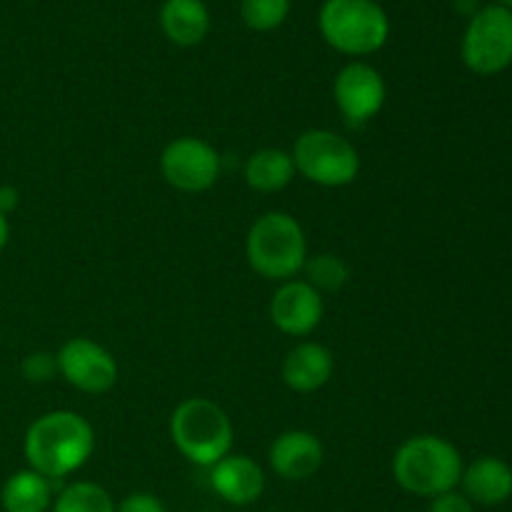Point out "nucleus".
Wrapping results in <instances>:
<instances>
[{"label": "nucleus", "mask_w": 512, "mask_h": 512, "mask_svg": "<svg viewBox=\"0 0 512 512\" xmlns=\"http://www.w3.org/2000/svg\"><path fill=\"white\" fill-rule=\"evenodd\" d=\"M95 450V430L73 410H53L30 423L23 440L28 468L48 480L65 478L90 460Z\"/></svg>", "instance_id": "f257e3e1"}, {"label": "nucleus", "mask_w": 512, "mask_h": 512, "mask_svg": "<svg viewBox=\"0 0 512 512\" xmlns=\"http://www.w3.org/2000/svg\"><path fill=\"white\" fill-rule=\"evenodd\" d=\"M395 483L405 493L438 498L458 488L463 478V458L453 443L438 435H415L405 440L393 458Z\"/></svg>", "instance_id": "f03ea898"}, {"label": "nucleus", "mask_w": 512, "mask_h": 512, "mask_svg": "<svg viewBox=\"0 0 512 512\" xmlns=\"http://www.w3.org/2000/svg\"><path fill=\"white\" fill-rule=\"evenodd\" d=\"M248 265L265 280H293L308 260L303 225L288 213H265L250 225L245 238Z\"/></svg>", "instance_id": "7ed1b4c3"}, {"label": "nucleus", "mask_w": 512, "mask_h": 512, "mask_svg": "<svg viewBox=\"0 0 512 512\" xmlns=\"http://www.w3.org/2000/svg\"><path fill=\"white\" fill-rule=\"evenodd\" d=\"M170 438L175 448L195 465L213 468L233 448V423L218 403L188 398L170 415Z\"/></svg>", "instance_id": "20e7f679"}, {"label": "nucleus", "mask_w": 512, "mask_h": 512, "mask_svg": "<svg viewBox=\"0 0 512 512\" xmlns=\"http://www.w3.org/2000/svg\"><path fill=\"white\" fill-rule=\"evenodd\" d=\"M325 43L343 55L378 53L390 35V20L375 0H325L318 15Z\"/></svg>", "instance_id": "39448f33"}, {"label": "nucleus", "mask_w": 512, "mask_h": 512, "mask_svg": "<svg viewBox=\"0 0 512 512\" xmlns=\"http://www.w3.org/2000/svg\"><path fill=\"white\" fill-rule=\"evenodd\" d=\"M295 173L323 188H345L360 173V153L355 145L333 130H305L293 148Z\"/></svg>", "instance_id": "423d86ee"}, {"label": "nucleus", "mask_w": 512, "mask_h": 512, "mask_svg": "<svg viewBox=\"0 0 512 512\" xmlns=\"http://www.w3.org/2000/svg\"><path fill=\"white\" fill-rule=\"evenodd\" d=\"M463 60L478 75H495L512 65L510 8L488 5L470 18L463 38Z\"/></svg>", "instance_id": "0eeeda50"}, {"label": "nucleus", "mask_w": 512, "mask_h": 512, "mask_svg": "<svg viewBox=\"0 0 512 512\" xmlns=\"http://www.w3.org/2000/svg\"><path fill=\"white\" fill-rule=\"evenodd\" d=\"M220 155L218 150L203 138H175L165 145L160 155V170L168 185L180 193H205L213 188L220 178Z\"/></svg>", "instance_id": "6e6552de"}, {"label": "nucleus", "mask_w": 512, "mask_h": 512, "mask_svg": "<svg viewBox=\"0 0 512 512\" xmlns=\"http://www.w3.org/2000/svg\"><path fill=\"white\" fill-rule=\"evenodd\" d=\"M58 358V375L75 390L88 395H103L118 383V363L90 338H70L63 348L55 353Z\"/></svg>", "instance_id": "1a4fd4ad"}, {"label": "nucleus", "mask_w": 512, "mask_h": 512, "mask_svg": "<svg viewBox=\"0 0 512 512\" xmlns=\"http://www.w3.org/2000/svg\"><path fill=\"white\" fill-rule=\"evenodd\" d=\"M333 95L340 113L353 125H363L383 110L388 88H385L380 70L355 60V63H348L335 75Z\"/></svg>", "instance_id": "9d476101"}, {"label": "nucleus", "mask_w": 512, "mask_h": 512, "mask_svg": "<svg viewBox=\"0 0 512 512\" xmlns=\"http://www.w3.org/2000/svg\"><path fill=\"white\" fill-rule=\"evenodd\" d=\"M270 320L280 333L305 338L325 315L323 295L308 280H285L270 298Z\"/></svg>", "instance_id": "9b49d317"}, {"label": "nucleus", "mask_w": 512, "mask_h": 512, "mask_svg": "<svg viewBox=\"0 0 512 512\" xmlns=\"http://www.w3.org/2000/svg\"><path fill=\"white\" fill-rule=\"evenodd\" d=\"M325 458L323 443L308 430H288L270 445V468L283 480H308L320 470Z\"/></svg>", "instance_id": "f8f14e48"}, {"label": "nucleus", "mask_w": 512, "mask_h": 512, "mask_svg": "<svg viewBox=\"0 0 512 512\" xmlns=\"http://www.w3.org/2000/svg\"><path fill=\"white\" fill-rule=\"evenodd\" d=\"M210 485L230 505H250L263 495L265 473L248 455H225L210 468Z\"/></svg>", "instance_id": "ddd939ff"}, {"label": "nucleus", "mask_w": 512, "mask_h": 512, "mask_svg": "<svg viewBox=\"0 0 512 512\" xmlns=\"http://www.w3.org/2000/svg\"><path fill=\"white\" fill-rule=\"evenodd\" d=\"M335 370L333 353L325 345L305 340V343L295 345L283 360V383L288 385L293 393H315L323 385L330 383Z\"/></svg>", "instance_id": "4468645a"}, {"label": "nucleus", "mask_w": 512, "mask_h": 512, "mask_svg": "<svg viewBox=\"0 0 512 512\" xmlns=\"http://www.w3.org/2000/svg\"><path fill=\"white\" fill-rule=\"evenodd\" d=\"M160 28L170 43L193 48L210 30V10L203 0H165L160 8Z\"/></svg>", "instance_id": "2eb2a0df"}, {"label": "nucleus", "mask_w": 512, "mask_h": 512, "mask_svg": "<svg viewBox=\"0 0 512 512\" xmlns=\"http://www.w3.org/2000/svg\"><path fill=\"white\" fill-rule=\"evenodd\" d=\"M465 498L480 505H500L512 495V468L498 458H478L460 478Z\"/></svg>", "instance_id": "dca6fc26"}, {"label": "nucleus", "mask_w": 512, "mask_h": 512, "mask_svg": "<svg viewBox=\"0 0 512 512\" xmlns=\"http://www.w3.org/2000/svg\"><path fill=\"white\" fill-rule=\"evenodd\" d=\"M0 503L5 512H45L53 508V485L35 470H18L5 480Z\"/></svg>", "instance_id": "f3484780"}, {"label": "nucleus", "mask_w": 512, "mask_h": 512, "mask_svg": "<svg viewBox=\"0 0 512 512\" xmlns=\"http://www.w3.org/2000/svg\"><path fill=\"white\" fill-rule=\"evenodd\" d=\"M293 175V155L280 148L255 150L245 163V183L258 193H278V190L288 188Z\"/></svg>", "instance_id": "a211bd4d"}, {"label": "nucleus", "mask_w": 512, "mask_h": 512, "mask_svg": "<svg viewBox=\"0 0 512 512\" xmlns=\"http://www.w3.org/2000/svg\"><path fill=\"white\" fill-rule=\"evenodd\" d=\"M50 512H115L108 490L95 483H73L55 498Z\"/></svg>", "instance_id": "6ab92c4d"}, {"label": "nucleus", "mask_w": 512, "mask_h": 512, "mask_svg": "<svg viewBox=\"0 0 512 512\" xmlns=\"http://www.w3.org/2000/svg\"><path fill=\"white\" fill-rule=\"evenodd\" d=\"M293 0H240V18L255 33H270L288 20Z\"/></svg>", "instance_id": "aec40b11"}, {"label": "nucleus", "mask_w": 512, "mask_h": 512, "mask_svg": "<svg viewBox=\"0 0 512 512\" xmlns=\"http://www.w3.org/2000/svg\"><path fill=\"white\" fill-rule=\"evenodd\" d=\"M305 273H308V283L315 290H340L350 278V268L343 258L338 255H315V258L305 260Z\"/></svg>", "instance_id": "412c9836"}, {"label": "nucleus", "mask_w": 512, "mask_h": 512, "mask_svg": "<svg viewBox=\"0 0 512 512\" xmlns=\"http://www.w3.org/2000/svg\"><path fill=\"white\" fill-rule=\"evenodd\" d=\"M20 373H23L28 383H50L58 375V358H55V353H48V350H35V353H28L23 358Z\"/></svg>", "instance_id": "4be33fe9"}, {"label": "nucleus", "mask_w": 512, "mask_h": 512, "mask_svg": "<svg viewBox=\"0 0 512 512\" xmlns=\"http://www.w3.org/2000/svg\"><path fill=\"white\" fill-rule=\"evenodd\" d=\"M115 512H168L155 495L150 493H133L115 508Z\"/></svg>", "instance_id": "5701e85b"}, {"label": "nucleus", "mask_w": 512, "mask_h": 512, "mask_svg": "<svg viewBox=\"0 0 512 512\" xmlns=\"http://www.w3.org/2000/svg\"><path fill=\"white\" fill-rule=\"evenodd\" d=\"M430 512H475V508L463 493L450 490V493H443L438 495V498H433V503H430Z\"/></svg>", "instance_id": "b1692460"}, {"label": "nucleus", "mask_w": 512, "mask_h": 512, "mask_svg": "<svg viewBox=\"0 0 512 512\" xmlns=\"http://www.w3.org/2000/svg\"><path fill=\"white\" fill-rule=\"evenodd\" d=\"M18 203H20L18 188H15V185H0V213H3L5 218L18 208Z\"/></svg>", "instance_id": "393cba45"}, {"label": "nucleus", "mask_w": 512, "mask_h": 512, "mask_svg": "<svg viewBox=\"0 0 512 512\" xmlns=\"http://www.w3.org/2000/svg\"><path fill=\"white\" fill-rule=\"evenodd\" d=\"M8 240H10V223H8V218H5V215L0 213V253H3V250H5Z\"/></svg>", "instance_id": "a878e982"}, {"label": "nucleus", "mask_w": 512, "mask_h": 512, "mask_svg": "<svg viewBox=\"0 0 512 512\" xmlns=\"http://www.w3.org/2000/svg\"><path fill=\"white\" fill-rule=\"evenodd\" d=\"M500 5H503V8H512V0H498Z\"/></svg>", "instance_id": "bb28decb"}]
</instances>
